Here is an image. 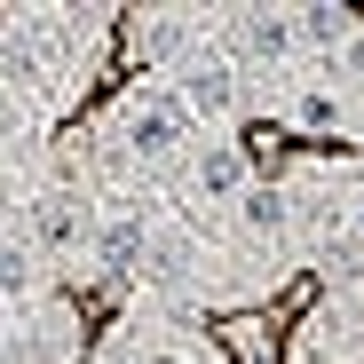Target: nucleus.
Instances as JSON below:
<instances>
[{
	"instance_id": "6e6552de",
	"label": "nucleus",
	"mask_w": 364,
	"mask_h": 364,
	"mask_svg": "<svg viewBox=\"0 0 364 364\" xmlns=\"http://www.w3.org/2000/svg\"><path fill=\"white\" fill-rule=\"evenodd\" d=\"M151 269H159V277H182V269H191V237H159V246H151Z\"/></svg>"
},
{
	"instance_id": "20e7f679",
	"label": "nucleus",
	"mask_w": 364,
	"mask_h": 364,
	"mask_svg": "<svg viewBox=\"0 0 364 364\" xmlns=\"http://www.w3.org/2000/svg\"><path fill=\"white\" fill-rule=\"evenodd\" d=\"M237 222H246L254 237H277V230L293 222V198H285V191H269V182H262V191H246V206H237Z\"/></svg>"
},
{
	"instance_id": "f03ea898",
	"label": "nucleus",
	"mask_w": 364,
	"mask_h": 364,
	"mask_svg": "<svg viewBox=\"0 0 364 364\" xmlns=\"http://www.w3.org/2000/svg\"><path fill=\"white\" fill-rule=\"evenodd\" d=\"M182 103H191V111H206V119H222L230 103H237V80H230V64H222V55L214 48H182Z\"/></svg>"
},
{
	"instance_id": "0eeeda50",
	"label": "nucleus",
	"mask_w": 364,
	"mask_h": 364,
	"mask_svg": "<svg viewBox=\"0 0 364 364\" xmlns=\"http://www.w3.org/2000/svg\"><path fill=\"white\" fill-rule=\"evenodd\" d=\"M293 24H301L309 48H341L348 40V9H293Z\"/></svg>"
},
{
	"instance_id": "9d476101",
	"label": "nucleus",
	"mask_w": 364,
	"mask_h": 364,
	"mask_svg": "<svg viewBox=\"0 0 364 364\" xmlns=\"http://www.w3.org/2000/svg\"><path fill=\"white\" fill-rule=\"evenodd\" d=\"M301 127H333V95H325V87L301 95Z\"/></svg>"
},
{
	"instance_id": "f257e3e1",
	"label": "nucleus",
	"mask_w": 364,
	"mask_h": 364,
	"mask_svg": "<svg viewBox=\"0 0 364 364\" xmlns=\"http://www.w3.org/2000/svg\"><path fill=\"white\" fill-rule=\"evenodd\" d=\"M182 111H191V103H174V95H135L119 127H127V143H135L143 159H174V143H182Z\"/></svg>"
},
{
	"instance_id": "39448f33",
	"label": "nucleus",
	"mask_w": 364,
	"mask_h": 364,
	"mask_svg": "<svg viewBox=\"0 0 364 364\" xmlns=\"http://www.w3.org/2000/svg\"><path fill=\"white\" fill-rule=\"evenodd\" d=\"M143 246H151L143 222H135V214H119V222L103 230V269H135V262H143Z\"/></svg>"
},
{
	"instance_id": "7ed1b4c3",
	"label": "nucleus",
	"mask_w": 364,
	"mask_h": 364,
	"mask_svg": "<svg viewBox=\"0 0 364 364\" xmlns=\"http://www.w3.org/2000/svg\"><path fill=\"white\" fill-rule=\"evenodd\" d=\"M230 40L246 48L254 64H277V55H293L301 24H293V16H269V9H237V16H230Z\"/></svg>"
},
{
	"instance_id": "1a4fd4ad",
	"label": "nucleus",
	"mask_w": 364,
	"mask_h": 364,
	"mask_svg": "<svg viewBox=\"0 0 364 364\" xmlns=\"http://www.w3.org/2000/svg\"><path fill=\"white\" fill-rule=\"evenodd\" d=\"M333 262H364V198L348 206V237H341V246H333Z\"/></svg>"
},
{
	"instance_id": "423d86ee",
	"label": "nucleus",
	"mask_w": 364,
	"mask_h": 364,
	"mask_svg": "<svg viewBox=\"0 0 364 364\" xmlns=\"http://www.w3.org/2000/svg\"><path fill=\"white\" fill-rule=\"evenodd\" d=\"M237 182H246V159H237V151H206V159H198V191H206V198H230Z\"/></svg>"
}]
</instances>
